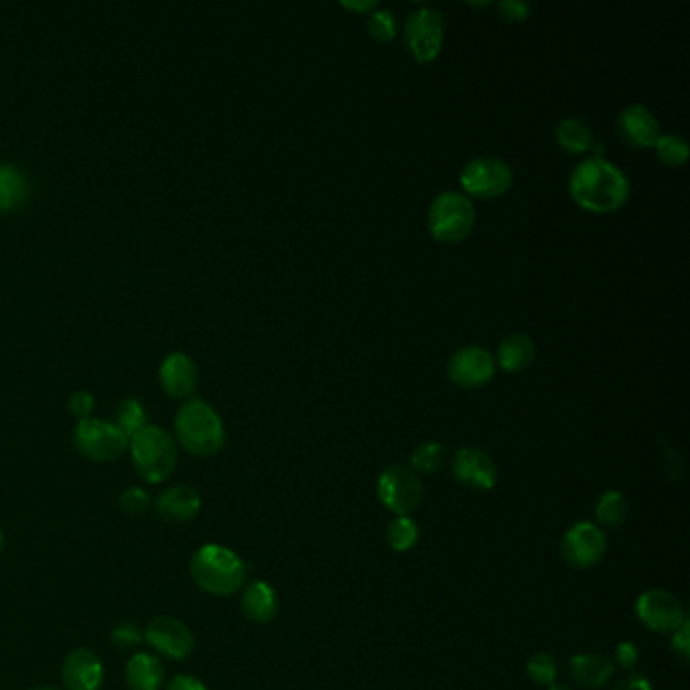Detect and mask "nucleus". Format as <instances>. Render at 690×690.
I'll return each instance as SVG.
<instances>
[{
    "label": "nucleus",
    "instance_id": "obj_30",
    "mask_svg": "<svg viewBox=\"0 0 690 690\" xmlns=\"http://www.w3.org/2000/svg\"><path fill=\"white\" fill-rule=\"evenodd\" d=\"M654 146L658 158L666 165H682L689 158V144L677 132L661 134Z\"/></svg>",
    "mask_w": 690,
    "mask_h": 690
},
{
    "label": "nucleus",
    "instance_id": "obj_43",
    "mask_svg": "<svg viewBox=\"0 0 690 690\" xmlns=\"http://www.w3.org/2000/svg\"><path fill=\"white\" fill-rule=\"evenodd\" d=\"M33 690H61V689H56V687H39V689H33Z\"/></svg>",
    "mask_w": 690,
    "mask_h": 690
},
{
    "label": "nucleus",
    "instance_id": "obj_33",
    "mask_svg": "<svg viewBox=\"0 0 690 690\" xmlns=\"http://www.w3.org/2000/svg\"><path fill=\"white\" fill-rule=\"evenodd\" d=\"M111 644L120 650L139 649L144 642V634L140 632L139 626L132 621H122L120 626H116L110 634Z\"/></svg>",
    "mask_w": 690,
    "mask_h": 690
},
{
    "label": "nucleus",
    "instance_id": "obj_12",
    "mask_svg": "<svg viewBox=\"0 0 690 690\" xmlns=\"http://www.w3.org/2000/svg\"><path fill=\"white\" fill-rule=\"evenodd\" d=\"M462 187L476 197H497L512 185V168L497 156L472 158L462 170Z\"/></svg>",
    "mask_w": 690,
    "mask_h": 690
},
{
    "label": "nucleus",
    "instance_id": "obj_8",
    "mask_svg": "<svg viewBox=\"0 0 690 690\" xmlns=\"http://www.w3.org/2000/svg\"><path fill=\"white\" fill-rule=\"evenodd\" d=\"M561 557L571 569H592L608 552V535L590 521L575 523L561 538Z\"/></svg>",
    "mask_w": 690,
    "mask_h": 690
},
{
    "label": "nucleus",
    "instance_id": "obj_11",
    "mask_svg": "<svg viewBox=\"0 0 690 690\" xmlns=\"http://www.w3.org/2000/svg\"><path fill=\"white\" fill-rule=\"evenodd\" d=\"M405 41L419 61H429L440 53L443 41V16L433 7H421L405 21Z\"/></svg>",
    "mask_w": 690,
    "mask_h": 690
},
{
    "label": "nucleus",
    "instance_id": "obj_13",
    "mask_svg": "<svg viewBox=\"0 0 690 690\" xmlns=\"http://www.w3.org/2000/svg\"><path fill=\"white\" fill-rule=\"evenodd\" d=\"M452 472L457 483L476 492H486L497 484L498 469L495 460L480 448H460L452 460Z\"/></svg>",
    "mask_w": 690,
    "mask_h": 690
},
{
    "label": "nucleus",
    "instance_id": "obj_14",
    "mask_svg": "<svg viewBox=\"0 0 690 690\" xmlns=\"http://www.w3.org/2000/svg\"><path fill=\"white\" fill-rule=\"evenodd\" d=\"M497 369L495 357L483 346L457 348L448 362V377L462 386L484 385Z\"/></svg>",
    "mask_w": 690,
    "mask_h": 690
},
{
    "label": "nucleus",
    "instance_id": "obj_39",
    "mask_svg": "<svg viewBox=\"0 0 690 690\" xmlns=\"http://www.w3.org/2000/svg\"><path fill=\"white\" fill-rule=\"evenodd\" d=\"M614 690H652V685L646 677L642 675H630L626 680H621L616 685Z\"/></svg>",
    "mask_w": 690,
    "mask_h": 690
},
{
    "label": "nucleus",
    "instance_id": "obj_23",
    "mask_svg": "<svg viewBox=\"0 0 690 690\" xmlns=\"http://www.w3.org/2000/svg\"><path fill=\"white\" fill-rule=\"evenodd\" d=\"M557 142L569 153H583L594 146V130L585 120L569 116L563 118L555 130Z\"/></svg>",
    "mask_w": 690,
    "mask_h": 690
},
{
    "label": "nucleus",
    "instance_id": "obj_21",
    "mask_svg": "<svg viewBox=\"0 0 690 690\" xmlns=\"http://www.w3.org/2000/svg\"><path fill=\"white\" fill-rule=\"evenodd\" d=\"M124 677L130 690H163L166 680L165 664L156 654L139 652L126 664Z\"/></svg>",
    "mask_w": 690,
    "mask_h": 690
},
{
    "label": "nucleus",
    "instance_id": "obj_6",
    "mask_svg": "<svg viewBox=\"0 0 690 690\" xmlns=\"http://www.w3.org/2000/svg\"><path fill=\"white\" fill-rule=\"evenodd\" d=\"M377 495L386 511L395 516H412L424 500V484L414 468L393 464L381 472Z\"/></svg>",
    "mask_w": 690,
    "mask_h": 690
},
{
    "label": "nucleus",
    "instance_id": "obj_16",
    "mask_svg": "<svg viewBox=\"0 0 690 690\" xmlns=\"http://www.w3.org/2000/svg\"><path fill=\"white\" fill-rule=\"evenodd\" d=\"M61 678L68 690H102L104 664L92 650H73L61 664Z\"/></svg>",
    "mask_w": 690,
    "mask_h": 690
},
{
    "label": "nucleus",
    "instance_id": "obj_36",
    "mask_svg": "<svg viewBox=\"0 0 690 690\" xmlns=\"http://www.w3.org/2000/svg\"><path fill=\"white\" fill-rule=\"evenodd\" d=\"M670 649L675 650V654H678L685 663L689 661L690 656V632H689V621L685 623V626H680L677 632L673 634V640H670Z\"/></svg>",
    "mask_w": 690,
    "mask_h": 690
},
{
    "label": "nucleus",
    "instance_id": "obj_24",
    "mask_svg": "<svg viewBox=\"0 0 690 690\" xmlns=\"http://www.w3.org/2000/svg\"><path fill=\"white\" fill-rule=\"evenodd\" d=\"M27 194V175L16 166L0 165V211L23 205Z\"/></svg>",
    "mask_w": 690,
    "mask_h": 690
},
{
    "label": "nucleus",
    "instance_id": "obj_17",
    "mask_svg": "<svg viewBox=\"0 0 690 690\" xmlns=\"http://www.w3.org/2000/svg\"><path fill=\"white\" fill-rule=\"evenodd\" d=\"M197 383H199V369L191 355L182 350L166 355L160 365V385L170 397L185 400L193 395Z\"/></svg>",
    "mask_w": 690,
    "mask_h": 690
},
{
    "label": "nucleus",
    "instance_id": "obj_18",
    "mask_svg": "<svg viewBox=\"0 0 690 690\" xmlns=\"http://www.w3.org/2000/svg\"><path fill=\"white\" fill-rule=\"evenodd\" d=\"M618 128L632 146H654L661 136V124L650 108L630 104L618 114Z\"/></svg>",
    "mask_w": 690,
    "mask_h": 690
},
{
    "label": "nucleus",
    "instance_id": "obj_42",
    "mask_svg": "<svg viewBox=\"0 0 690 690\" xmlns=\"http://www.w3.org/2000/svg\"><path fill=\"white\" fill-rule=\"evenodd\" d=\"M4 549V537H2V531H0V552Z\"/></svg>",
    "mask_w": 690,
    "mask_h": 690
},
{
    "label": "nucleus",
    "instance_id": "obj_20",
    "mask_svg": "<svg viewBox=\"0 0 690 690\" xmlns=\"http://www.w3.org/2000/svg\"><path fill=\"white\" fill-rule=\"evenodd\" d=\"M279 599L276 590L265 581H253L243 587L241 611L251 623H270L277 616Z\"/></svg>",
    "mask_w": 690,
    "mask_h": 690
},
{
    "label": "nucleus",
    "instance_id": "obj_32",
    "mask_svg": "<svg viewBox=\"0 0 690 690\" xmlns=\"http://www.w3.org/2000/svg\"><path fill=\"white\" fill-rule=\"evenodd\" d=\"M153 500L148 497V492L144 488L139 486H132V488H126L120 497V509L130 514V516H142L144 512L151 509Z\"/></svg>",
    "mask_w": 690,
    "mask_h": 690
},
{
    "label": "nucleus",
    "instance_id": "obj_19",
    "mask_svg": "<svg viewBox=\"0 0 690 690\" xmlns=\"http://www.w3.org/2000/svg\"><path fill=\"white\" fill-rule=\"evenodd\" d=\"M614 673L616 666L604 654L581 652L569 661V675L583 689H604L614 677Z\"/></svg>",
    "mask_w": 690,
    "mask_h": 690
},
{
    "label": "nucleus",
    "instance_id": "obj_15",
    "mask_svg": "<svg viewBox=\"0 0 690 690\" xmlns=\"http://www.w3.org/2000/svg\"><path fill=\"white\" fill-rule=\"evenodd\" d=\"M154 511L168 525H187L201 512V497L193 486L177 484L163 490L154 500Z\"/></svg>",
    "mask_w": 690,
    "mask_h": 690
},
{
    "label": "nucleus",
    "instance_id": "obj_26",
    "mask_svg": "<svg viewBox=\"0 0 690 690\" xmlns=\"http://www.w3.org/2000/svg\"><path fill=\"white\" fill-rule=\"evenodd\" d=\"M386 545L395 552L412 551L419 540V526L412 516H395L385 531Z\"/></svg>",
    "mask_w": 690,
    "mask_h": 690
},
{
    "label": "nucleus",
    "instance_id": "obj_10",
    "mask_svg": "<svg viewBox=\"0 0 690 690\" xmlns=\"http://www.w3.org/2000/svg\"><path fill=\"white\" fill-rule=\"evenodd\" d=\"M144 642L166 661H187L194 650V634L191 628L172 616L154 618L144 632Z\"/></svg>",
    "mask_w": 690,
    "mask_h": 690
},
{
    "label": "nucleus",
    "instance_id": "obj_7",
    "mask_svg": "<svg viewBox=\"0 0 690 690\" xmlns=\"http://www.w3.org/2000/svg\"><path fill=\"white\" fill-rule=\"evenodd\" d=\"M474 219L476 211L472 201L457 191H443L429 205V229L442 241H457L468 235Z\"/></svg>",
    "mask_w": 690,
    "mask_h": 690
},
{
    "label": "nucleus",
    "instance_id": "obj_34",
    "mask_svg": "<svg viewBox=\"0 0 690 690\" xmlns=\"http://www.w3.org/2000/svg\"><path fill=\"white\" fill-rule=\"evenodd\" d=\"M94 407H96V400H94V395H92L90 391H85V389H80V391L71 393L70 400H68V409H70L71 415H75L78 419L90 417V414L94 412Z\"/></svg>",
    "mask_w": 690,
    "mask_h": 690
},
{
    "label": "nucleus",
    "instance_id": "obj_38",
    "mask_svg": "<svg viewBox=\"0 0 690 690\" xmlns=\"http://www.w3.org/2000/svg\"><path fill=\"white\" fill-rule=\"evenodd\" d=\"M165 690H209L199 678L189 677V675H179L172 678Z\"/></svg>",
    "mask_w": 690,
    "mask_h": 690
},
{
    "label": "nucleus",
    "instance_id": "obj_27",
    "mask_svg": "<svg viewBox=\"0 0 690 690\" xmlns=\"http://www.w3.org/2000/svg\"><path fill=\"white\" fill-rule=\"evenodd\" d=\"M114 424L122 429L128 438H132L136 431L148 426V414H146L142 401L136 400V397H128V400L122 401L118 412H116Z\"/></svg>",
    "mask_w": 690,
    "mask_h": 690
},
{
    "label": "nucleus",
    "instance_id": "obj_35",
    "mask_svg": "<svg viewBox=\"0 0 690 690\" xmlns=\"http://www.w3.org/2000/svg\"><path fill=\"white\" fill-rule=\"evenodd\" d=\"M614 658H616V664L621 666L623 670H634L638 663H640V650L632 642H620L616 646Z\"/></svg>",
    "mask_w": 690,
    "mask_h": 690
},
{
    "label": "nucleus",
    "instance_id": "obj_41",
    "mask_svg": "<svg viewBox=\"0 0 690 690\" xmlns=\"http://www.w3.org/2000/svg\"><path fill=\"white\" fill-rule=\"evenodd\" d=\"M547 690H571V689H569V687H563V685H552V687H549V689Z\"/></svg>",
    "mask_w": 690,
    "mask_h": 690
},
{
    "label": "nucleus",
    "instance_id": "obj_25",
    "mask_svg": "<svg viewBox=\"0 0 690 690\" xmlns=\"http://www.w3.org/2000/svg\"><path fill=\"white\" fill-rule=\"evenodd\" d=\"M628 514H630V504H628V500L621 495L620 490L604 492L597 500V504H595L597 526L608 528V531L620 528L626 523Z\"/></svg>",
    "mask_w": 690,
    "mask_h": 690
},
{
    "label": "nucleus",
    "instance_id": "obj_9",
    "mask_svg": "<svg viewBox=\"0 0 690 690\" xmlns=\"http://www.w3.org/2000/svg\"><path fill=\"white\" fill-rule=\"evenodd\" d=\"M635 616L652 632L675 634L687 623V611L677 595L666 590H650L635 599Z\"/></svg>",
    "mask_w": 690,
    "mask_h": 690
},
{
    "label": "nucleus",
    "instance_id": "obj_37",
    "mask_svg": "<svg viewBox=\"0 0 690 690\" xmlns=\"http://www.w3.org/2000/svg\"><path fill=\"white\" fill-rule=\"evenodd\" d=\"M498 9L511 21H523L528 11H531V7L523 0H504V2L498 4Z\"/></svg>",
    "mask_w": 690,
    "mask_h": 690
},
{
    "label": "nucleus",
    "instance_id": "obj_3",
    "mask_svg": "<svg viewBox=\"0 0 690 690\" xmlns=\"http://www.w3.org/2000/svg\"><path fill=\"white\" fill-rule=\"evenodd\" d=\"M175 440L193 456H215L225 445L222 415L199 397L182 403L175 415Z\"/></svg>",
    "mask_w": 690,
    "mask_h": 690
},
{
    "label": "nucleus",
    "instance_id": "obj_28",
    "mask_svg": "<svg viewBox=\"0 0 690 690\" xmlns=\"http://www.w3.org/2000/svg\"><path fill=\"white\" fill-rule=\"evenodd\" d=\"M448 452L440 442L419 443L412 454V468L421 474H436L445 464Z\"/></svg>",
    "mask_w": 690,
    "mask_h": 690
},
{
    "label": "nucleus",
    "instance_id": "obj_31",
    "mask_svg": "<svg viewBox=\"0 0 690 690\" xmlns=\"http://www.w3.org/2000/svg\"><path fill=\"white\" fill-rule=\"evenodd\" d=\"M367 27L377 41H391L395 37V31H397L395 16L389 9H377L374 13L369 14Z\"/></svg>",
    "mask_w": 690,
    "mask_h": 690
},
{
    "label": "nucleus",
    "instance_id": "obj_5",
    "mask_svg": "<svg viewBox=\"0 0 690 690\" xmlns=\"http://www.w3.org/2000/svg\"><path fill=\"white\" fill-rule=\"evenodd\" d=\"M73 443L85 460L96 464H108L124 454L130 438L114 421L85 417L75 426Z\"/></svg>",
    "mask_w": 690,
    "mask_h": 690
},
{
    "label": "nucleus",
    "instance_id": "obj_4",
    "mask_svg": "<svg viewBox=\"0 0 690 690\" xmlns=\"http://www.w3.org/2000/svg\"><path fill=\"white\" fill-rule=\"evenodd\" d=\"M128 448L132 464L144 483H165L177 468L179 443L160 426H144L130 438Z\"/></svg>",
    "mask_w": 690,
    "mask_h": 690
},
{
    "label": "nucleus",
    "instance_id": "obj_2",
    "mask_svg": "<svg viewBox=\"0 0 690 690\" xmlns=\"http://www.w3.org/2000/svg\"><path fill=\"white\" fill-rule=\"evenodd\" d=\"M189 573L194 585L205 594L215 597H229L246 587L248 566L237 552L209 543L199 547L191 557Z\"/></svg>",
    "mask_w": 690,
    "mask_h": 690
},
{
    "label": "nucleus",
    "instance_id": "obj_22",
    "mask_svg": "<svg viewBox=\"0 0 690 690\" xmlns=\"http://www.w3.org/2000/svg\"><path fill=\"white\" fill-rule=\"evenodd\" d=\"M497 357L507 371H523L535 359V343L528 334L512 332L500 341Z\"/></svg>",
    "mask_w": 690,
    "mask_h": 690
},
{
    "label": "nucleus",
    "instance_id": "obj_40",
    "mask_svg": "<svg viewBox=\"0 0 690 690\" xmlns=\"http://www.w3.org/2000/svg\"><path fill=\"white\" fill-rule=\"evenodd\" d=\"M345 7L348 9H355V11H369V9H374L377 7V2L374 0H362V2H343Z\"/></svg>",
    "mask_w": 690,
    "mask_h": 690
},
{
    "label": "nucleus",
    "instance_id": "obj_1",
    "mask_svg": "<svg viewBox=\"0 0 690 690\" xmlns=\"http://www.w3.org/2000/svg\"><path fill=\"white\" fill-rule=\"evenodd\" d=\"M569 189L581 207L611 211L620 207L630 194V180L620 166L592 156L573 168Z\"/></svg>",
    "mask_w": 690,
    "mask_h": 690
},
{
    "label": "nucleus",
    "instance_id": "obj_29",
    "mask_svg": "<svg viewBox=\"0 0 690 690\" xmlns=\"http://www.w3.org/2000/svg\"><path fill=\"white\" fill-rule=\"evenodd\" d=\"M526 675L538 685V687H552L557 675H559V666L551 654L547 652H538L535 656H531V661L526 663Z\"/></svg>",
    "mask_w": 690,
    "mask_h": 690
}]
</instances>
